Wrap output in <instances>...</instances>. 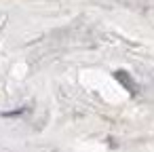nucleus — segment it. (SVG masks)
<instances>
[{"label":"nucleus","instance_id":"nucleus-1","mask_svg":"<svg viewBox=\"0 0 154 152\" xmlns=\"http://www.w3.org/2000/svg\"><path fill=\"white\" fill-rule=\"evenodd\" d=\"M114 78L116 80H120V85L127 89V91H131V93H135V82H133V78L125 72V70H118V72H114Z\"/></svg>","mask_w":154,"mask_h":152},{"label":"nucleus","instance_id":"nucleus-2","mask_svg":"<svg viewBox=\"0 0 154 152\" xmlns=\"http://www.w3.org/2000/svg\"><path fill=\"white\" fill-rule=\"evenodd\" d=\"M23 112H28V108H19V110H15V112H5L2 116L11 118V116H19V114H23Z\"/></svg>","mask_w":154,"mask_h":152}]
</instances>
